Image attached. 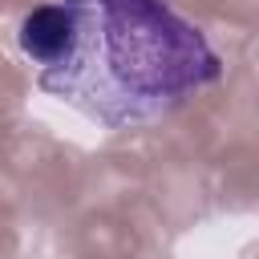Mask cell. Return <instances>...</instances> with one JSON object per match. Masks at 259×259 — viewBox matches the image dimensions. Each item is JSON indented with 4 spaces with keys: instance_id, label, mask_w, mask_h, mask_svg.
<instances>
[{
    "instance_id": "obj_1",
    "label": "cell",
    "mask_w": 259,
    "mask_h": 259,
    "mask_svg": "<svg viewBox=\"0 0 259 259\" xmlns=\"http://www.w3.org/2000/svg\"><path fill=\"white\" fill-rule=\"evenodd\" d=\"M16 45L36 89L105 130L170 117L223 77V57L166 0H49L20 16Z\"/></svg>"
}]
</instances>
